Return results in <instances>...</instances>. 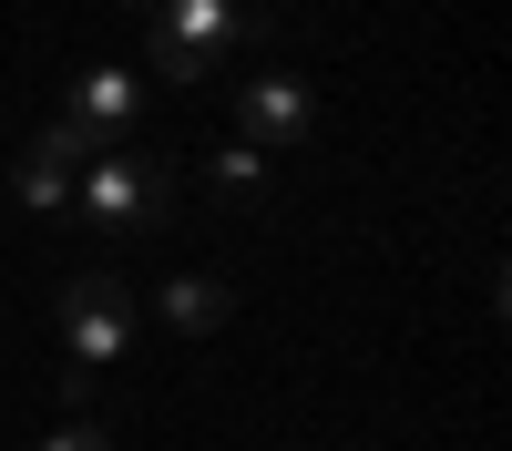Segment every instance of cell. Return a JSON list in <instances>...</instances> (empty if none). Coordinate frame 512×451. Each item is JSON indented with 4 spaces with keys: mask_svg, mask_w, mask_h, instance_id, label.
<instances>
[{
    "mask_svg": "<svg viewBox=\"0 0 512 451\" xmlns=\"http://www.w3.org/2000/svg\"><path fill=\"white\" fill-rule=\"evenodd\" d=\"M123 349H134V298H123V277L113 267H72L62 277V359H72L62 380H72V400L93 390Z\"/></svg>",
    "mask_w": 512,
    "mask_h": 451,
    "instance_id": "cell-1",
    "label": "cell"
},
{
    "mask_svg": "<svg viewBox=\"0 0 512 451\" xmlns=\"http://www.w3.org/2000/svg\"><path fill=\"white\" fill-rule=\"evenodd\" d=\"M72 205H82L103 236H154L164 216H175V175H164L154 154H93V164L72 175Z\"/></svg>",
    "mask_w": 512,
    "mask_h": 451,
    "instance_id": "cell-2",
    "label": "cell"
},
{
    "mask_svg": "<svg viewBox=\"0 0 512 451\" xmlns=\"http://www.w3.org/2000/svg\"><path fill=\"white\" fill-rule=\"evenodd\" d=\"M256 11H236V0H164V21H154V72L164 82H205L226 62V41H246Z\"/></svg>",
    "mask_w": 512,
    "mask_h": 451,
    "instance_id": "cell-3",
    "label": "cell"
},
{
    "mask_svg": "<svg viewBox=\"0 0 512 451\" xmlns=\"http://www.w3.org/2000/svg\"><path fill=\"white\" fill-rule=\"evenodd\" d=\"M236 123H246V144L267 154V144H297V134H308L318 103H308V82H297V72H256L246 93H236Z\"/></svg>",
    "mask_w": 512,
    "mask_h": 451,
    "instance_id": "cell-4",
    "label": "cell"
},
{
    "mask_svg": "<svg viewBox=\"0 0 512 451\" xmlns=\"http://www.w3.org/2000/svg\"><path fill=\"white\" fill-rule=\"evenodd\" d=\"M134 113H144V82L123 72V62H93V72L72 82V123H82L93 144H113V134H123Z\"/></svg>",
    "mask_w": 512,
    "mask_h": 451,
    "instance_id": "cell-5",
    "label": "cell"
},
{
    "mask_svg": "<svg viewBox=\"0 0 512 451\" xmlns=\"http://www.w3.org/2000/svg\"><path fill=\"white\" fill-rule=\"evenodd\" d=\"M236 287L226 277H164V328H185V339H205V328H226Z\"/></svg>",
    "mask_w": 512,
    "mask_h": 451,
    "instance_id": "cell-6",
    "label": "cell"
},
{
    "mask_svg": "<svg viewBox=\"0 0 512 451\" xmlns=\"http://www.w3.org/2000/svg\"><path fill=\"white\" fill-rule=\"evenodd\" d=\"M205 195H216V205H267V154H256V144L216 154V164H205Z\"/></svg>",
    "mask_w": 512,
    "mask_h": 451,
    "instance_id": "cell-7",
    "label": "cell"
},
{
    "mask_svg": "<svg viewBox=\"0 0 512 451\" xmlns=\"http://www.w3.org/2000/svg\"><path fill=\"white\" fill-rule=\"evenodd\" d=\"M21 205H31V216H62V205H72V164L21 154Z\"/></svg>",
    "mask_w": 512,
    "mask_h": 451,
    "instance_id": "cell-8",
    "label": "cell"
},
{
    "mask_svg": "<svg viewBox=\"0 0 512 451\" xmlns=\"http://www.w3.org/2000/svg\"><path fill=\"white\" fill-rule=\"evenodd\" d=\"M31 154H52V164H72V175H82V164H93V154H113V144H93V134H82V123L62 113V123H41V134H31Z\"/></svg>",
    "mask_w": 512,
    "mask_h": 451,
    "instance_id": "cell-9",
    "label": "cell"
},
{
    "mask_svg": "<svg viewBox=\"0 0 512 451\" xmlns=\"http://www.w3.org/2000/svg\"><path fill=\"white\" fill-rule=\"evenodd\" d=\"M41 451H113V441H103L93 421H62V431H52V441H41Z\"/></svg>",
    "mask_w": 512,
    "mask_h": 451,
    "instance_id": "cell-10",
    "label": "cell"
},
{
    "mask_svg": "<svg viewBox=\"0 0 512 451\" xmlns=\"http://www.w3.org/2000/svg\"><path fill=\"white\" fill-rule=\"evenodd\" d=\"M236 11H267V0H236Z\"/></svg>",
    "mask_w": 512,
    "mask_h": 451,
    "instance_id": "cell-11",
    "label": "cell"
}]
</instances>
